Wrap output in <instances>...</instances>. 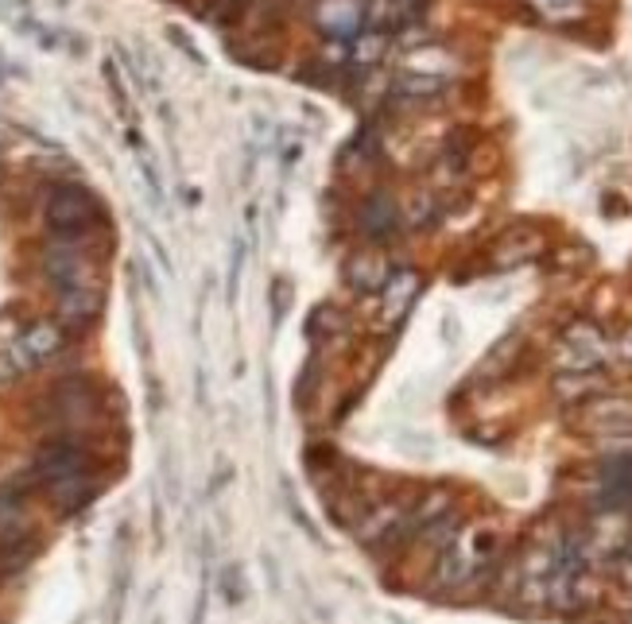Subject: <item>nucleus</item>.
<instances>
[{"instance_id": "2", "label": "nucleus", "mask_w": 632, "mask_h": 624, "mask_svg": "<svg viewBox=\"0 0 632 624\" xmlns=\"http://www.w3.org/2000/svg\"><path fill=\"white\" fill-rule=\"evenodd\" d=\"M605 358V338L590 322H574L559 342V369L563 373H594Z\"/></svg>"}, {"instance_id": "12", "label": "nucleus", "mask_w": 632, "mask_h": 624, "mask_svg": "<svg viewBox=\"0 0 632 624\" xmlns=\"http://www.w3.org/2000/svg\"><path fill=\"white\" fill-rule=\"evenodd\" d=\"M381 47H384V39L381 36H365L358 43V59L361 62H369V59H377V54H381Z\"/></svg>"}, {"instance_id": "10", "label": "nucleus", "mask_w": 632, "mask_h": 624, "mask_svg": "<svg viewBox=\"0 0 632 624\" xmlns=\"http://www.w3.org/2000/svg\"><path fill=\"white\" fill-rule=\"evenodd\" d=\"M408 70L412 74H427V78H447L450 70H454V59H450L447 51H434V47H427V51H415L412 59H408Z\"/></svg>"}, {"instance_id": "3", "label": "nucleus", "mask_w": 632, "mask_h": 624, "mask_svg": "<svg viewBox=\"0 0 632 624\" xmlns=\"http://www.w3.org/2000/svg\"><path fill=\"white\" fill-rule=\"evenodd\" d=\"M314 20H319V28L330 31V36L353 39L361 31V20H365V4H361V0H319Z\"/></svg>"}, {"instance_id": "4", "label": "nucleus", "mask_w": 632, "mask_h": 624, "mask_svg": "<svg viewBox=\"0 0 632 624\" xmlns=\"http://www.w3.org/2000/svg\"><path fill=\"white\" fill-rule=\"evenodd\" d=\"M101 311V291L98 283H86V288H70V291H59V319L62 326L70 330H82L98 319Z\"/></svg>"}, {"instance_id": "5", "label": "nucleus", "mask_w": 632, "mask_h": 624, "mask_svg": "<svg viewBox=\"0 0 632 624\" xmlns=\"http://www.w3.org/2000/svg\"><path fill=\"white\" fill-rule=\"evenodd\" d=\"M415 295H420V275L415 272H392L389 283L381 288V322L384 326H392V322L404 319V311L415 303Z\"/></svg>"}, {"instance_id": "6", "label": "nucleus", "mask_w": 632, "mask_h": 624, "mask_svg": "<svg viewBox=\"0 0 632 624\" xmlns=\"http://www.w3.org/2000/svg\"><path fill=\"white\" fill-rule=\"evenodd\" d=\"M389 275H392L389 260L377 256V252H358V256L345 264V280L358 291H381L384 283H389Z\"/></svg>"}, {"instance_id": "13", "label": "nucleus", "mask_w": 632, "mask_h": 624, "mask_svg": "<svg viewBox=\"0 0 632 624\" xmlns=\"http://www.w3.org/2000/svg\"><path fill=\"white\" fill-rule=\"evenodd\" d=\"M621 358H629V361H632V334L621 338Z\"/></svg>"}, {"instance_id": "1", "label": "nucleus", "mask_w": 632, "mask_h": 624, "mask_svg": "<svg viewBox=\"0 0 632 624\" xmlns=\"http://www.w3.org/2000/svg\"><path fill=\"white\" fill-rule=\"evenodd\" d=\"M47 225L62 236V241H78V236L93 233L101 225V207L90 191L82 187H59L47 199Z\"/></svg>"}, {"instance_id": "8", "label": "nucleus", "mask_w": 632, "mask_h": 624, "mask_svg": "<svg viewBox=\"0 0 632 624\" xmlns=\"http://www.w3.org/2000/svg\"><path fill=\"white\" fill-rule=\"evenodd\" d=\"M586 426L598 434L632 431V404H625V400H598V404L586 407Z\"/></svg>"}, {"instance_id": "11", "label": "nucleus", "mask_w": 632, "mask_h": 624, "mask_svg": "<svg viewBox=\"0 0 632 624\" xmlns=\"http://www.w3.org/2000/svg\"><path fill=\"white\" fill-rule=\"evenodd\" d=\"M528 4L551 23H571L582 16V0H528Z\"/></svg>"}, {"instance_id": "7", "label": "nucleus", "mask_w": 632, "mask_h": 624, "mask_svg": "<svg viewBox=\"0 0 632 624\" xmlns=\"http://www.w3.org/2000/svg\"><path fill=\"white\" fill-rule=\"evenodd\" d=\"M540 249H543L540 233H532V229H516V233H509L493 249V264L496 268H516V264H524V260L540 256Z\"/></svg>"}, {"instance_id": "9", "label": "nucleus", "mask_w": 632, "mask_h": 624, "mask_svg": "<svg viewBox=\"0 0 632 624\" xmlns=\"http://www.w3.org/2000/svg\"><path fill=\"white\" fill-rule=\"evenodd\" d=\"M397 221H400V213L389 194H369L365 207H361L358 225H361V233H369V236H389L392 229H397Z\"/></svg>"}]
</instances>
